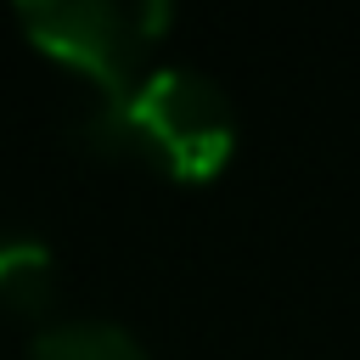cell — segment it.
Masks as SVG:
<instances>
[{"mask_svg":"<svg viewBox=\"0 0 360 360\" xmlns=\"http://www.w3.org/2000/svg\"><path fill=\"white\" fill-rule=\"evenodd\" d=\"M17 22L39 56L79 73L96 96H124L146 73L141 51L169 28V11L112 0H22Z\"/></svg>","mask_w":360,"mask_h":360,"instance_id":"7a4b0ae2","label":"cell"},{"mask_svg":"<svg viewBox=\"0 0 360 360\" xmlns=\"http://www.w3.org/2000/svg\"><path fill=\"white\" fill-rule=\"evenodd\" d=\"M28 360H146V349L135 332H124L112 321L73 315V321H51L28 343Z\"/></svg>","mask_w":360,"mask_h":360,"instance_id":"277c9868","label":"cell"},{"mask_svg":"<svg viewBox=\"0 0 360 360\" xmlns=\"http://www.w3.org/2000/svg\"><path fill=\"white\" fill-rule=\"evenodd\" d=\"M73 141L96 158H129L169 180L202 186L236 152V112L208 73L146 68L124 96H96L73 124Z\"/></svg>","mask_w":360,"mask_h":360,"instance_id":"6da1fadb","label":"cell"},{"mask_svg":"<svg viewBox=\"0 0 360 360\" xmlns=\"http://www.w3.org/2000/svg\"><path fill=\"white\" fill-rule=\"evenodd\" d=\"M56 304V253L22 225H0V309L45 315Z\"/></svg>","mask_w":360,"mask_h":360,"instance_id":"3957f363","label":"cell"}]
</instances>
